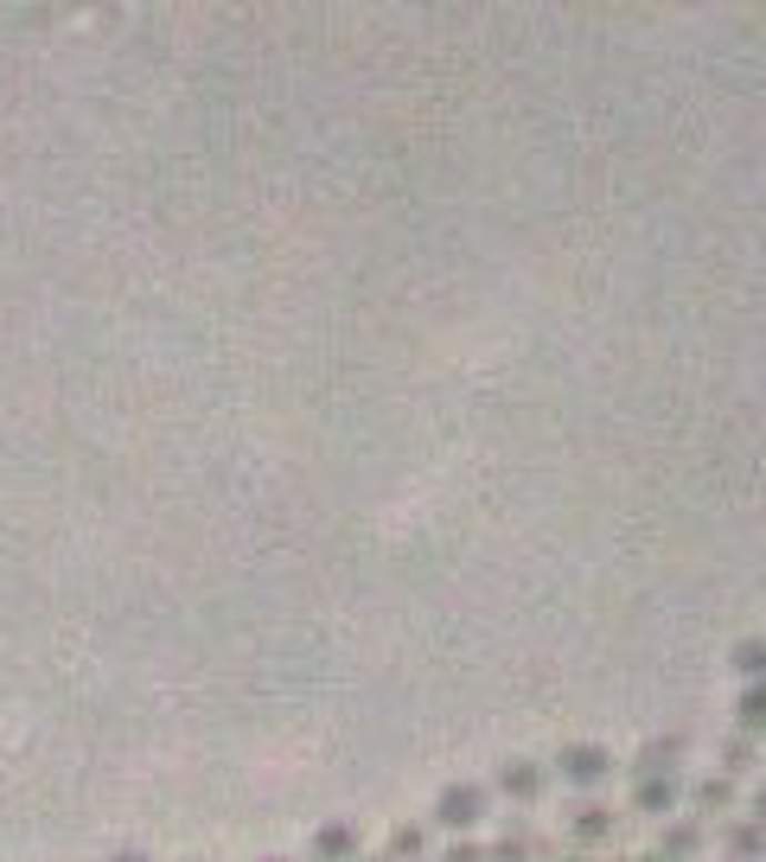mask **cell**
<instances>
[{"label": "cell", "instance_id": "obj_3", "mask_svg": "<svg viewBox=\"0 0 766 862\" xmlns=\"http://www.w3.org/2000/svg\"><path fill=\"white\" fill-rule=\"evenodd\" d=\"M550 766L543 761H531V754H505L498 761V773H492V799H511L517 812H536L543 799H550Z\"/></svg>", "mask_w": 766, "mask_h": 862}, {"label": "cell", "instance_id": "obj_17", "mask_svg": "<svg viewBox=\"0 0 766 862\" xmlns=\"http://www.w3.org/2000/svg\"><path fill=\"white\" fill-rule=\"evenodd\" d=\"M550 862H594V856H587V850H568V843H562V850H556Z\"/></svg>", "mask_w": 766, "mask_h": 862}, {"label": "cell", "instance_id": "obj_12", "mask_svg": "<svg viewBox=\"0 0 766 862\" xmlns=\"http://www.w3.org/2000/svg\"><path fill=\"white\" fill-rule=\"evenodd\" d=\"M383 856H390V862H429V856H434L429 824H415V818L390 824V843H383Z\"/></svg>", "mask_w": 766, "mask_h": 862}, {"label": "cell", "instance_id": "obj_9", "mask_svg": "<svg viewBox=\"0 0 766 862\" xmlns=\"http://www.w3.org/2000/svg\"><path fill=\"white\" fill-rule=\"evenodd\" d=\"M703 824L696 818H671V824H658V843H652V862H696L703 856Z\"/></svg>", "mask_w": 766, "mask_h": 862}, {"label": "cell", "instance_id": "obj_11", "mask_svg": "<svg viewBox=\"0 0 766 862\" xmlns=\"http://www.w3.org/2000/svg\"><path fill=\"white\" fill-rule=\"evenodd\" d=\"M722 850H728V862H766V831L754 818H728L722 824Z\"/></svg>", "mask_w": 766, "mask_h": 862}, {"label": "cell", "instance_id": "obj_1", "mask_svg": "<svg viewBox=\"0 0 766 862\" xmlns=\"http://www.w3.org/2000/svg\"><path fill=\"white\" fill-rule=\"evenodd\" d=\"M485 818H492V786L485 780H454V786L434 792V805H429V824L454 831V838H473Z\"/></svg>", "mask_w": 766, "mask_h": 862}, {"label": "cell", "instance_id": "obj_15", "mask_svg": "<svg viewBox=\"0 0 766 862\" xmlns=\"http://www.w3.org/2000/svg\"><path fill=\"white\" fill-rule=\"evenodd\" d=\"M441 862H485V843H473V838H454L447 850H441Z\"/></svg>", "mask_w": 766, "mask_h": 862}, {"label": "cell", "instance_id": "obj_5", "mask_svg": "<svg viewBox=\"0 0 766 862\" xmlns=\"http://www.w3.org/2000/svg\"><path fill=\"white\" fill-rule=\"evenodd\" d=\"M684 805H689L696 824H728L735 805H740V786L728 780V773H703L696 786H684Z\"/></svg>", "mask_w": 766, "mask_h": 862}, {"label": "cell", "instance_id": "obj_14", "mask_svg": "<svg viewBox=\"0 0 766 862\" xmlns=\"http://www.w3.org/2000/svg\"><path fill=\"white\" fill-rule=\"evenodd\" d=\"M728 664H735V678H740V684H766V633L740 639L735 652H728Z\"/></svg>", "mask_w": 766, "mask_h": 862}, {"label": "cell", "instance_id": "obj_8", "mask_svg": "<svg viewBox=\"0 0 766 862\" xmlns=\"http://www.w3.org/2000/svg\"><path fill=\"white\" fill-rule=\"evenodd\" d=\"M684 735H652L645 748L633 754V780H677L684 773Z\"/></svg>", "mask_w": 766, "mask_h": 862}, {"label": "cell", "instance_id": "obj_4", "mask_svg": "<svg viewBox=\"0 0 766 862\" xmlns=\"http://www.w3.org/2000/svg\"><path fill=\"white\" fill-rule=\"evenodd\" d=\"M550 773H556L562 786L575 792H594L613 780V748H601V741H568L556 761H550Z\"/></svg>", "mask_w": 766, "mask_h": 862}, {"label": "cell", "instance_id": "obj_2", "mask_svg": "<svg viewBox=\"0 0 766 862\" xmlns=\"http://www.w3.org/2000/svg\"><path fill=\"white\" fill-rule=\"evenodd\" d=\"M619 838H626V818L613 812V805H601V799H582V805L562 812V843H568V850L601 856V850H613Z\"/></svg>", "mask_w": 766, "mask_h": 862}, {"label": "cell", "instance_id": "obj_7", "mask_svg": "<svg viewBox=\"0 0 766 862\" xmlns=\"http://www.w3.org/2000/svg\"><path fill=\"white\" fill-rule=\"evenodd\" d=\"M677 805H684V780H633V799H626V812L645 824H671Z\"/></svg>", "mask_w": 766, "mask_h": 862}, {"label": "cell", "instance_id": "obj_18", "mask_svg": "<svg viewBox=\"0 0 766 862\" xmlns=\"http://www.w3.org/2000/svg\"><path fill=\"white\" fill-rule=\"evenodd\" d=\"M613 862H652V850H633V856H613Z\"/></svg>", "mask_w": 766, "mask_h": 862}, {"label": "cell", "instance_id": "obj_13", "mask_svg": "<svg viewBox=\"0 0 766 862\" xmlns=\"http://www.w3.org/2000/svg\"><path fill=\"white\" fill-rule=\"evenodd\" d=\"M735 729H740V735H760V741H766V684H740V696H735Z\"/></svg>", "mask_w": 766, "mask_h": 862}, {"label": "cell", "instance_id": "obj_16", "mask_svg": "<svg viewBox=\"0 0 766 862\" xmlns=\"http://www.w3.org/2000/svg\"><path fill=\"white\" fill-rule=\"evenodd\" d=\"M747 818H754V824H760V831H766V780H760V786H754V792H747Z\"/></svg>", "mask_w": 766, "mask_h": 862}, {"label": "cell", "instance_id": "obj_20", "mask_svg": "<svg viewBox=\"0 0 766 862\" xmlns=\"http://www.w3.org/2000/svg\"><path fill=\"white\" fill-rule=\"evenodd\" d=\"M357 862H390V856H383V850H377V856H357Z\"/></svg>", "mask_w": 766, "mask_h": 862}, {"label": "cell", "instance_id": "obj_21", "mask_svg": "<svg viewBox=\"0 0 766 862\" xmlns=\"http://www.w3.org/2000/svg\"><path fill=\"white\" fill-rule=\"evenodd\" d=\"M262 862H294V856H262Z\"/></svg>", "mask_w": 766, "mask_h": 862}, {"label": "cell", "instance_id": "obj_19", "mask_svg": "<svg viewBox=\"0 0 766 862\" xmlns=\"http://www.w3.org/2000/svg\"><path fill=\"white\" fill-rule=\"evenodd\" d=\"M115 862H148V856H141V850H122V856H115Z\"/></svg>", "mask_w": 766, "mask_h": 862}, {"label": "cell", "instance_id": "obj_6", "mask_svg": "<svg viewBox=\"0 0 766 862\" xmlns=\"http://www.w3.org/2000/svg\"><path fill=\"white\" fill-rule=\"evenodd\" d=\"M364 856V824L357 818H326L306 838V862H357Z\"/></svg>", "mask_w": 766, "mask_h": 862}, {"label": "cell", "instance_id": "obj_10", "mask_svg": "<svg viewBox=\"0 0 766 862\" xmlns=\"http://www.w3.org/2000/svg\"><path fill=\"white\" fill-rule=\"evenodd\" d=\"M715 754H722V773H728V780H740V773H760L766 766V741L760 735H728L722 741V748H715Z\"/></svg>", "mask_w": 766, "mask_h": 862}]
</instances>
